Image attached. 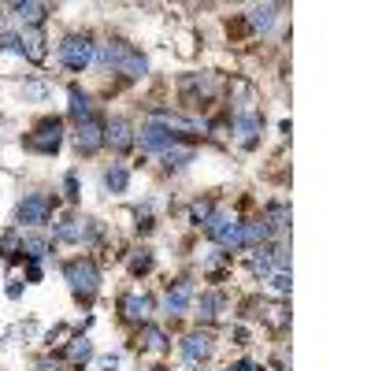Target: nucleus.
<instances>
[{
  "mask_svg": "<svg viewBox=\"0 0 371 371\" xmlns=\"http://www.w3.org/2000/svg\"><path fill=\"white\" fill-rule=\"evenodd\" d=\"M271 231H267V223H242V245H256V242H264Z\"/></svg>",
  "mask_w": 371,
  "mask_h": 371,
  "instance_id": "4be33fe9",
  "label": "nucleus"
},
{
  "mask_svg": "<svg viewBox=\"0 0 371 371\" xmlns=\"http://www.w3.org/2000/svg\"><path fill=\"white\" fill-rule=\"evenodd\" d=\"M90 356H93V345L85 342V338H79V342L71 345V360H74V364H79V360H90Z\"/></svg>",
  "mask_w": 371,
  "mask_h": 371,
  "instance_id": "bb28decb",
  "label": "nucleus"
},
{
  "mask_svg": "<svg viewBox=\"0 0 371 371\" xmlns=\"http://www.w3.org/2000/svg\"><path fill=\"white\" fill-rule=\"evenodd\" d=\"M149 267H152V253L149 249H138V256H130V271L141 275V271H149Z\"/></svg>",
  "mask_w": 371,
  "mask_h": 371,
  "instance_id": "393cba45",
  "label": "nucleus"
},
{
  "mask_svg": "<svg viewBox=\"0 0 371 371\" xmlns=\"http://www.w3.org/2000/svg\"><path fill=\"white\" fill-rule=\"evenodd\" d=\"M249 23H253V30H271V23H275V8L271 4L253 8V12H249Z\"/></svg>",
  "mask_w": 371,
  "mask_h": 371,
  "instance_id": "6ab92c4d",
  "label": "nucleus"
},
{
  "mask_svg": "<svg viewBox=\"0 0 371 371\" xmlns=\"http://www.w3.org/2000/svg\"><path fill=\"white\" fill-rule=\"evenodd\" d=\"M208 353H212V338L208 334H186L182 338V356L190 360V364L208 360Z\"/></svg>",
  "mask_w": 371,
  "mask_h": 371,
  "instance_id": "9b49d317",
  "label": "nucleus"
},
{
  "mask_svg": "<svg viewBox=\"0 0 371 371\" xmlns=\"http://www.w3.org/2000/svg\"><path fill=\"white\" fill-rule=\"evenodd\" d=\"M15 15L23 19L26 26H41V23H45V15H49V8L45 4H15Z\"/></svg>",
  "mask_w": 371,
  "mask_h": 371,
  "instance_id": "2eb2a0df",
  "label": "nucleus"
},
{
  "mask_svg": "<svg viewBox=\"0 0 371 371\" xmlns=\"http://www.w3.org/2000/svg\"><path fill=\"white\" fill-rule=\"evenodd\" d=\"M271 271V256L264 253V249H256L253 253V275H267Z\"/></svg>",
  "mask_w": 371,
  "mask_h": 371,
  "instance_id": "cd10ccee",
  "label": "nucleus"
},
{
  "mask_svg": "<svg viewBox=\"0 0 371 371\" xmlns=\"http://www.w3.org/2000/svg\"><path fill=\"white\" fill-rule=\"evenodd\" d=\"M63 279H67L74 297H82V301H90L97 286H101V271H97L93 260H71V264H63Z\"/></svg>",
  "mask_w": 371,
  "mask_h": 371,
  "instance_id": "f03ea898",
  "label": "nucleus"
},
{
  "mask_svg": "<svg viewBox=\"0 0 371 371\" xmlns=\"http://www.w3.org/2000/svg\"><path fill=\"white\" fill-rule=\"evenodd\" d=\"M23 249H26L30 260H41V256H45V249H49V242H45V238H38V234H26L23 238Z\"/></svg>",
  "mask_w": 371,
  "mask_h": 371,
  "instance_id": "b1692460",
  "label": "nucleus"
},
{
  "mask_svg": "<svg viewBox=\"0 0 371 371\" xmlns=\"http://www.w3.org/2000/svg\"><path fill=\"white\" fill-rule=\"evenodd\" d=\"M138 141H141V149H145V152H167L174 145L171 119H152V123H145V126H141V134H138Z\"/></svg>",
  "mask_w": 371,
  "mask_h": 371,
  "instance_id": "7ed1b4c3",
  "label": "nucleus"
},
{
  "mask_svg": "<svg viewBox=\"0 0 371 371\" xmlns=\"http://www.w3.org/2000/svg\"><path fill=\"white\" fill-rule=\"evenodd\" d=\"M67 101H71V115L79 119H90V112H93V104H90V93H82L79 85H71V93H67Z\"/></svg>",
  "mask_w": 371,
  "mask_h": 371,
  "instance_id": "4468645a",
  "label": "nucleus"
},
{
  "mask_svg": "<svg viewBox=\"0 0 371 371\" xmlns=\"http://www.w3.org/2000/svg\"><path fill=\"white\" fill-rule=\"evenodd\" d=\"M60 60L67 63L71 71L90 67V60H93V45H90V38H79V34L63 38V45H60Z\"/></svg>",
  "mask_w": 371,
  "mask_h": 371,
  "instance_id": "39448f33",
  "label": "nucleus"
},
{
  "mask_svg": "<svg viewBox=\"0 0 371 371\" xmlns=\"http://www.w3.org/2000/svg\"><path fill=\"white\" fill-rule=\"evenodd\" d=\"M190 160H193V149H182V145H171L167 152H163V163H167V171H171V167H186Z\"/></svg>",
  "mask_w": 371,
  "mask_h": 371,
  "instance_id": "aec40b11",
  "label": "nucleus"
},
{
  "mask_svg": "<svg viewBox=\"0 0 371 371\" xmlns=\"http://www.w3.org/2000/svg\"><path fill=\"white\" fill-rule=\"evenodd\" d=\"M208 234L226 249H242V223L234 215H212L208 220Z\"/></svg>",
  "mask_w": 371,
  "mask_h": 371,
  "instance_id": "0eeeda50",
  "label": "nucleus"
},
{
  "mask_svg": "<svg viewBox=\"0 0 371 371\" xmlns=\"http://www.w3.org/2000/svg\"><path fill=\"white\" fill-rule=\"evenodd\" d=\"M260 134V119L256 115H238V138H242V145H253Z\"/></svg>",
  "mask_w": 371,
  "mask_h": 371,
  "instance_id": "dca6fc26",
  "label": "nucleus"
},
{
  "mask_svg": "<svg viewBox=\"0 0 371 371\" xmlns=\"http://www.w3.org/2000/svg\"><path fill=\"white\" fill-rule=\"evenodd\" d=\"M63 141V123L60 119H45V123H38V130L26 138V145L34 152H56Z\"/></svg>",
  "mask_w": 371,
  "mask_h": 371,
  "instance_id": "423d86ee",
  "label": "nucleus"
},
{
  "mask_svg": "<svg viewBox=\"0 0 371 371\" xmlns=\"http://www.w3.org/2000/svg\"><path fill=\"white\" fill-rule=\"evenodd\" d=\"M290 226V208L286 204H271L267 208V231H286Z\"/></svg>",
  "mask_w": 371,
  "mask_h": 371,
  "instance_id": "a211bd4d",
  "label": "nucleus"
},
{
  "mask_svg": "<svg viewBox=\"0 0 371 371\" xmlns=\"http://www.w3.org/2000/svg\"><path fill=\"white\" fill-rule=\"evenodd\" d=\"M93 60L101 63V67H115L119 74H126V79H141V74L149 71V60L134 52L130 45H101L93 52Z\"/></svg>",
  "mask_w": 371,
  "mask_h": 371,
  "instance_id": "f257e3e1",
  "label": "nucleus"
},
{
  "mask_svg": "<svg viewBox=\"0 0 371 371\" xmlns=\"http://www.w3.org/2000/svg\"><path fill=\"white\" fill-rule=\"evenodd\" d=\"M74 190H79V179H74V174H67V197H79Z\"/></svg>",
  "mask_w": 371,
  "mask_h": 371,
  "instance_id": "473e14b6",
  "label": "nucleus"
},
{
  "mask_svg": "<svg viewBox=\"0 0 371 371\" xmlns=\"http://www.w3.org/2000/svg\"><path fill=\"white\" fill-rule=\"evenodd\" d=\"M123 315H126V320H134V323L149 320V315H152V297H149V293H130V297H123Z\"/></svg>",
  "mask_w": 371,
  "mask_h": 371,
  "instance_id": "f8f14e48",
  "label": "nucleus"
},
{
  "mask_svg": "<svg viewBox=\"0 0 371 371\" xmlns=\"http://www.w3.org/2000/svg\"><path fill=\"white\" fill-rule=\"evenodd\" d=\"M104 141H108L115 152H126L130 145H134V126H130L126 119H112V123L104 126Z\"/></svg>",
  "mask_w": 371,
  "mask_h": 371,
  "instance_id": "1a4fd4ad",
  "label": "nucleus"
},
{
  "mask_svg": "<svg viewBox=\"0 0 371 371\" xmlns=\"http://www.w3.org/2000/svg\"><path fill=\"white\" fill-rule=\"evenodd\" d=\"M212 204H193V220H197V223H208L212 220Z\"/></svg>",
  "mask_w": 371,
  "mask_h": 371,
  "instance_id": "7c9ffc66",
  "label": "nucleus"
},
{
  "mask_svg": "<svg viewBox=\"0 0 371 371\" xmlns=\"http://www.w3.org/2000/svg\"><path fill=\"white\" fill-rule=\"evenodd\" d=\"M0 253H4L8 260L23 253V234H0Z\"/></svg>",
  "mask_w": 371,
  "mask_h": 371,
  "instance_id": "5701e85b",
  "label": "nucleus"
},
{
  "mask_svg": "<svg viewBox=\"0 0 371 371\" xmlns=\"http://www.w3.org/2000/svg\"><path fill=\"white\" fill-rule=\"evenodd\" d=\"M152 371H171V368H152Z\"/></svg>",
  "mask_w": 371,
  "mask_h": 371,
  "instance_id": "72a5a7b5",
  "label": "nucleus"
},
{
  "mask_svg": "<svg viewBox=\"0 0 371 371\" xmlns=\"http://www.w3.org/2000/svg\"><path fill=\"white\" fill-rule=\"evenodd\" d=\"M220 304H223V297H220V293H208V297L201 301V315H204V320H212V315H220Z\"/></svg>",
  "mask_w": 371,
  "mask_h": 371,
  "instance_id": "a878e982",
  "label": "nucleus"
},
{
  "mask_svg": "<svg viewBox=\"0 0 371 371\" xmlns=\"http://www.w3.org/2000/svg\"><path fill=\"white\" fill-rule=\"evenodd\" d=\"M23 56L30 60H45V41H41V34H23Z\"/></svg>",
  "mask_w": 371,
  "mask_h": 371,
  "instance_id": "412c9836",
  "label": "nucleus"
},
{
  "mask_svg": "<svg viewBox=\"0 0 371 371\" xmlns=\"http://www.w3.org/2000/svg\"><path fill=\"white\" fill-rule=\"evenodd\" d=\"M226 371H256L253 364H249V360H238V364H231V368H226Z\"/></svg>",
  "mask_w": 371,
  "mask_h": 371,
  "instance_id": "2f4dec72",
  "label": "nucleus"
},
{
  "mask_svg": "<svg viewBox=\"0 0 371 371\" xmlns=\"http://www.w3.org/2000/svg\"><path fill=\"white\" fill-rule=\"evenodd\" d=\"M193 301V282H174V290H167V297H163V304H167V312L171 315H179V312H186V304Z\"/></svg>",
  "mask_w": 371,
  "mask_h": 371,
  "instance_id": "ddd939ff",
  "label": "nucleus"
},
{
  "mask_svg": "<svg viewBox=\"0 0 371 371\" xmlns=\"http://www.w3.org/2000/svg\"><path fill=\"white\" fill-rule=\"evenodd\" d=\"M15 220L26 223V226H45L52 220V201L45 193H30V197L15 208Z\"/></svg>",
  "mask_w": 371,
  "mask_h": 371,
  "instance_id": "20e7f679",
  "label": "nucleus"
},
{
  "mask_svg": "<svg viewBox=\"0 0 371 371\" xmlns=\"http://www.w3.org/2000/svg\"><path fill=\"white\" fill-rule=\"evenodd\" d=\"M145 345L149 349H167V338H163V331H156V327H145Z\"/></svg>",
  "mask_w": 371,
  "mask_h": 371,
  "instance_id": "c85d7f7f",
  "label": "nucleus"
},
{
  "mask_svg": "<svg viewBox=\"0 0 371 371\" xmlns=\"http://www.w3.org/2000/svg\"><path fill=\"white\" fill-rule=\"evenodd\" d=\"M126 182H130V171L123 167V163H115V167H108V174H104V186L112 193H123L126 190Z\"/></svg>",
  "mask_w": 371,
  "mask_h": 371,
  "instance_id": "f3484780",
  "label": "nucleus"
},
{
  "mask_svg": "<svg viewBox=\"0 0 371 371\" xmlns=\"http://www.w3.org/2000/svg\"><path fill=\"white\" fill-rule=\"evenodd\" d=\"M101 145H104V126L97 123V119H82L79 130H74V149L90 156V152H97Z\"/></svg>",
  "mask_w": 371,
  "mask_h": 371,
  "instance_id": "6e6552de",
  "label": "nucleus"
},
{
  "mask_svg": "<svg viewBox=\"0 0 371 371\" xmlns=\"http://www.w3.org/2000/svg\"><path fill=\"white\" fill-rule=\"evenodd\" d=\"M56 238L67 245H79L90 238V226H85V220H79V215H63V220L56 223Z\"/></svg>",
  "mask_w": 371,
  "mask_h": 371,
  "instance_id": "9d476101",
  "label": "nucleus"
},
{
  "mask_svg": "<svg viewBox=\"0 0 371 371\" xmlns=\"http://www.w3.org/2000/svg\"><path fill=\"white\" fill-rule=\"evenodd\" d=\"M271 286H275L279 293H290V286H293V282H290V271H275V279H271Z\"/></svg>",
  "mask_w": 371,
  "mask_h": 371,
  "instance_id": "c756f323",
  "label": "nucleus"
}]
</instances>
